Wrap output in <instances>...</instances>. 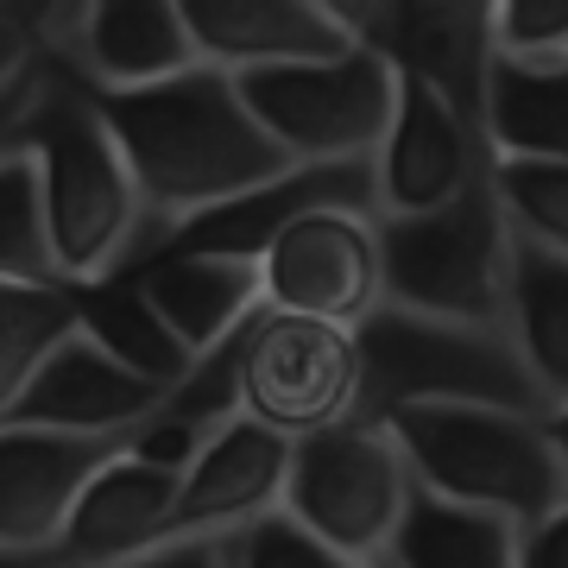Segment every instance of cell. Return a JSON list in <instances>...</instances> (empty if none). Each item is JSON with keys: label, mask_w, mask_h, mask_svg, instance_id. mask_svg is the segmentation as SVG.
<instances>
[{"label": "cell", "mask_w": 568, "mask_h": 568, "mask_svg": "<svg viewBox=\"0 0 568 568\" xmlns=\"http://www.w3.org/2000/svg\"><path fill=\"white\" fill-rule=\"evenodd\" d=\"M95 108H102L159 234L297 171L246 114L234 77L209 70V63L171 82H152V89H133V95H95Z\"/></svg>", "instance_id": "obj_1"}, {"label": "cell", "mask_w": 568, "mask_h": 568, "mask_svg": "<svg viewBox=\"0 0 568 568\" xmlns=\"http://www.w3.org/2000/svg\"><path fill=\"white\" fill-rule=\"evenodd\" d=\"M26 159L39 178L44 227H51L63 284L114 278L164 246L95 95L77 89L63 70H51V82H44L32 133H26Z\"/></svg>", "instance_id": "obj_2"}, {"label": "cell", "mask_w": 568, "mask_h": 568, "mask_svg": "<svg viewBox=\"0 0 568 568\" xmlns=\"http://www.w3.org/2000/svg\"><path fill=\"white\" fill-rule=\"evenodd\" d=\"M386 436L398 443L417 493H436L448 506L493 511L518 530L568 506V474L544 417L487 405H417L392 410Z\"/></svg>", "instance_id": "obj_3"}, {"label": "cell", "mask_w": 568, "mask_h": 568, "mask_svg": "<svg viewBox=\"0 0 568 568\" xmlns=\"http://www.w3.org/2000/svg\"><path fill=\"white\" fill-rule=\"evenodd\" d=\"M373 227H379V284L392 310L462 328H506L511 222L493 196V171L467 183L448 209Z\"/></svg>", "instance_id": "obj_4"}, {"label": "cell", "mask_w": 568, "mask_h": 568, "mask_svg": "<svg viewBox=\"0 0 568 568\" xmlns=\"http://www.w3.org/2000/svg\"><path fill=\"white\" fill-rule=\"evenodd\" d=\"M354 347H361V424H386L392 410L417 405H487L544 417L506 328L429 323L379 304L354 328Z\"/></svg>", "instance_id": "obj_5"}, {"label": "cell", "mask_w": 568, "mask_h": 568, "mask_svg": "<svg viewBox=\"0 0 568 568\" xmlns=\"http://www.w3.org/2000/svg\"><path fill=\"white\" fill-rule=\"evenodd\" d=\"M410 480L398 443L386 424H335L323 436L291 443L284 474V518H297L310 537H323L347 568H379L392 549V530L405 518Z\"/></svg>", "instance_id": "obj_6"}, {"label": "cell", "mask_w": 568, "mask_h": 568, "mask_svg": "<svg viewBox=\"0 0 568 568\" xmlns=\"http://www.w3.org/2000/svg\"><path fill=\"white\" fill-rule=\"evenodd\" d=\"M246 114L291 164H373L398 108V77L373 51H347L335 63L234 77Z\"/></svg>", "instance_id": "obj_7"}, {"label": "cell", "mask_w": 568, "mask_h": 568, "mask_svg": "<svg viewBox=\"0 0 568 568\" xmlns=\"http://www.w3.org/2000/svg\"><path fill=\"white\" fill-rule=\"evenodd\" d=\"M234 410L246 424L284 436V443L354 424L361 417V347H354V335L265 310L246 335Z\"/></svg>", "instance_id": "obj_8"}, {"label": "cell", "mask_w": 568, "mask_h": 568, "mask_svg": "<svg viewBox=\"0 0 568 568\" xmlns=\"http://www.w3.org/2000/svg\"><path fill=\"white\" fill-rule=\"evenodd\" d=\"M335 13H342V26L354 32L361 51H373L398 82L429 89L467 133H480L487 77H493V7H467V0H379V7H347V0H335Z\"/></svg>", "instance_id": "obj_9"}, {"label": "cell", "mask_w": 568, "mask_h": 568, "mask_svg": "<svg viewBox=\"0 0 568 568\" xmlns=\"http://www.w3.org/2000/svg\"><path fill=\"white\" fill-rule=\"evenodd\" d=\"M379 215H310L291 234L265 246L260 260V297L272 316H297V323L323 328H354L386 304L379 284Z\"/></svg>", "instance_id": "obj_10"}, {"label": "cell", "mask_w": 568, "mask_h": 568, "mask_svg": "<svg viewBox=\"0 0 568 568\" xmlns=\"http://www.w3.org/2000/svg\"><path fill=\"white\" fill-rule=\"evenodd\" d=\"M51 70H63L89 95H133L196 70V44L183 32V13L164 0H95L63 13Z\"/></svg>", "instance_id": "obj_11"}, {"label": "cell", "mask_w": 568, "mask_h": 568, "mask_svg": "<svg viewBox=\"0 0 568 568\" xmlns=\"http://www.w3.org/2000/svg\"><path fill=\"white\" fill-rule=\"evenodd\" d=\"M328 209H347V215H379L373 209V164H297L284 178L246 190L234 203L203 209L196 222H183L164 234L171 253H196V260H227V265H260L265 246L291 234L310 215H328Z\"/></svg>", "instance_id": "obj_12"}, {"label": "cell", "mask_w": 568, "mask_h": 568, "mask_svg": "<svg viewBox=\"0 0 568 568\" xmlns=\"http://www.w3.org/2000/svg\"><path fill=\"white\" fill-rule=\"evenodd\" d=\"M196 63L222 77H265V70H304L361 51L335 7L323 0H178Z\"/></svg>", "instance_id": "obj_13"}, {"label": "cell", "mask_w": 568, "mask_h": 568, "mask_svg": "<svg viewBox=\"0 0 568 568\" xmlns=\"http://www.w3.org/2000/svg\"><path fill=\"white\" fill-rule=\"evenodd\" d=\"M487 171H493L487 140L467 133L429 89L398 82L392 126L379 140V152H373V209H379V222L448 209L467 183H480Z\"/></svg>", "instance_id": "obj_14"}, {"label": "cell", "mask_w": 568, "mask_h": 568, "mask_svg": "<svg viewBox=\"0 0 568 568\" xmlns=\"http://www.w3.org/2000/svg\"><path fill=\"white\" fill-rule=\"evenodd\" d=\"M133 436V429H126ZM126 436H51L0 429V549L58 556L82 487L126 448Z\"/></svg>", "instance_id": "obj_15"}, {"label": "cell", "mask_w": 568, "mask_h": 568, "mask_svg": "<svg viewBox=\"0 0 568 568\" xmlns=\"http://www.w3.org/2000/svg\"><path fill=\"white\" fill-rule=\"evenodd\" d=\"M284 474H291V443L272 429L246 424L241 410L227 417L196 462L183 467L178 511H171V544L183 537H234L265 511H284Z\"/></svg>", "instance_id": "obj_16"}, {"label": "cell", "mask_w": 568, "mask_h": 568, "mask_svg": "<svg viewBox=\"0 0 568 568\" xmlns=\"http://www.w3.org/2000/svg\"><path fill=\"white\" fill-rule=\"evenodd\" d=\"M164 410L159 386H140L133 373L95 354L77 328L63 335L44 366L26 379V392L13 398L7 424L0 429H51V436H126L140 429L145 417Z\"/></svg>", "instance_id": "obj_17"}, {"label": "cell", "mask_w": 568, "mask_h": 568, "mask_svg": "<svg viewBox=\"0 0 568 568\" xmlns=\"http://www.w3.org/2000/svg\"><path fill=\"white\" fill-rule=\"evenodd\" d=\"M126 278L140 284V297L152 304L171 342L203 361L222 342H234L241 328H253L265 316L260 297V265H227V260H196V253H171L159 246L152 260L126 265Z\"/></svg>", "instance_id": "obj_18"}, {"label": "cell", "mask_w": 568, "mask_h": 568, "mask_svg": "<svg viewBox=\"0 0 568 568\" xmlns=\"http://www.w3.org/2000/svg\"><path fill=\"white\" fill-rule=\"evenodd\" d=\"M178 487L183 474H164V467H145L133 455H114V462L82 487L70 525H63L58 556L77 568H121L145 549L171 544V511H178Z\"/></svg>", "instance_id": "obj_19"}, {"label": "cell", "mask_w": 568, "mask_h": 568, "mask_svg": "<svg viewBox=\"0 0 568 568\" xmlns=\"http://www.w3.org/2000/svg\"><path fill=\"white\" fill-rule=\"evenodd\" d=\"M506 342L525 361L544 417L568 410V260L511 234V284H506Z\"/></svg>", "instance_id": "obj_20"}, {"label": "cell", "mask_w": 568, "mask_h": 568, "mask_svg": "<svg viewBox=\"0 0 568 568\" xmlns=\"http://www.w3.org/2000/svg\"><path fill=\"white\" fill-rule=\"evenodd\" d=\"M70 316H77V335L95 354L133 373L140 386H159L164 398L190 379V354L171 342V328L152 316V304L140 297V284L114 272V278H95V284H70Z\"/></svg>", "instance_id": "obj_21"}, {"label": "cell", "mask_w": 568, "mask_h": 568, "mask_svg": "<svg viewBox=\"0 0 568 568\" xmlns=\"http://www.w3.org/2000/svg\"><path fill=\"white\" fill-rule=\"evenodd\" d=\"M480 133L493 164H568V63L493 58Z\"/></svg>", "instance_id": "obj_22"}, {"label": "cell", "mask_w": 568, "mask_h": 568, "mask_svg": "<svg viewBox=\"0 0 568 568\" xmlns=\"http://www.w3.org/2000/svg\"><path fill=\"white\" fill-rule=\"evenodd\" d=\"M525 530L474 506H448L436 493H410L379 568H518Z\"/></svg>", "instance_id": "obj_23"}, {"label": "cell", "mask_w": 568, "mask_h": 568, "mask_svg": "<svg viewBox=\"0 0 568 568\" xmlns=\"http://www.w3.org/2000/svg\"><path fill=\"white\" fill-rule=\"evenodd\" d=\"M77 328L70 316V291H26V284H0V424L26 379L44 366V354Z\"/></svg>", "instance_id": "obj_24"}, {"label": "cell", "mask_w": 568, "mask_h": 568, "mask_svg": "<svg viewBox=\"0 0 568 568\" xmlns=\"http://www.w3.org/2000/svg\"><path fill=\"white\" fill-rule=\"evenodd\" d=\"M0 284H26V291H70L51 253V227H44L39 178L32 159L0 164Z\"/></svg>", "instance_id": "obj_25"}, {"label": "cell", "mask_w": 568, "mask_h": 568, "mask_svg": "<svg viewBox=\"0 0 568 568\" xmlns=\"http://www.w3.org/2000/svg\"><path fill=\"white\" fill-rule=\"evenodd\" d=\"M493 196L518 241L568 260V164H493Z\"/></svg>", "instance_id": "obj_26"}, {"label": "cell", "mask_w": 568, "mask_h": 568, "mask_svg": "<svg viewBox=\"0 0 568 568\" xmlns=\"http://www.w3.org/2000/svg\"><path fill=\"white\" fill-rule=\"evenodd\" d=\"M493 58L568 63V0H506V7H493Z\"/></svg>", "instance_id": "obj_27"}, {"label": "cell", "mask_w": 568, "mask_h": 568, "mask_svg": "<svg viewBox=\"0 0 568 568\" xmlns=\"http://www.w3.org/2000/svg\"><path fill=\"white\" fill-rule=\"evenodd\" d=\"M227 568H347L323 537H310L297 518L284 511H265L246 530L227 537Z\"/></svg>", "instance_id": "obj_28"}, {"label": "cell", "mask_w": 568, "mask_h": 568, "mask_svg": "<svg viewBox=\"0 0 568 568\" xmlns=\"http://www.w3.org/2000/svg\"><path fill=\"white\" fill-rule=\"evenodd\" d=\"M70 7H0V89L51 70V39Z\"/></svg>", "instance_id": "obj_29"}, {"label": "cell", "mask_w": 568, "mask_h": 568, "mask_svg": "<svg viewBox=\"0 0 568 568\" xmlns=\"http://www.w3.org/2000/svg\"><path fill=\"white\" fill-rule=\"evenodd\" d=\"M44 82H51V70L13 82V89H0V164L26 159V133H32V114H39Z\"/></svg>", "instance_id": "obj_30"}, {"label": "cell", "mask_w": 568, "mask_h": 568, "mask_svg": "<svg viewBox=\"0 0 568 568\" xmlns=\"http://www.w3.org/2000/svg\"><path fill=\"white\" fill-rule=\"evenodd\" d=\"M121 568H227V537H183V544H164V549H145Z\"/></svg>", "instance_id": "obj_31"}, {"label": "cell", "mask_w": 568, "mask_h": 568, "mask_svg": "<svg viewBox=\"0 0 568 568\" xmlns=\"http://www.w3.org/2000/svg\"><path fill=\"white\" fill-rule=\"evenodd\" d=\"M518 568H568V506H556L544 525L525 530V556Z\"/></svg>", "instance_id": "obj_32"}, {"label": "cell", "mask_w": 568, "mask_h": 568, "mask_svg": "<svg viewBox=\"0 0 568 568\" xmlns=\"http://www.w3.org/2000/svg\"><path fill=\"white\" fill-rule=\"evenodd\" d=\"M63 556H32V549H0V568H58Z\"/></svg>", "instance_id": "obj_33"}, {"label": "cell", "mask_w": 568, "mask_h": 568, "mask_svg": "<svg viewBox=\"0 0 568 568\" xmlns=\"http://www.w3.org/2000/svg\"><path fill=\"white\" fill-rule=\"evenodd\" d=\"M549 443H556V455H562V474H568V410H556V417H544Z\"/></svg>", "instance_id": "obj_34"}, {"label": "cell", "mask_w": 568, "mask_h": 568, "mask_svg": "<svg viewBox=\"0 0 568 568\" xmlns=\"http://www.w3.org/2000/svg\"><path fill=\"white\" fill-rule=\"evenodd\" d=\"M58 568H77V562H58Z\"/></svg>", "instance_id": "obj_35"}]
</instances>
